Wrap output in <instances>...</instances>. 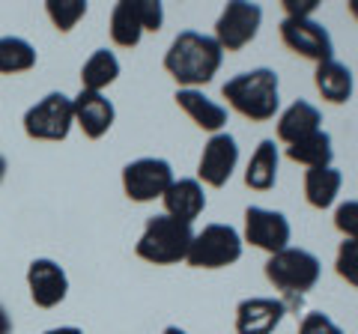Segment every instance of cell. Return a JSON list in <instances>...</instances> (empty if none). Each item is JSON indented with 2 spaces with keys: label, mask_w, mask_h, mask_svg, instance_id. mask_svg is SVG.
Segmentation results:
<instances>
[{
  "label": "cell",
  "mask_w": 358,
  "mask_h": 334,
  "mask_svg": "<svg viewBox=\"0 0 358 334\" xmlns=\"http://www.w3.org/2000/svg\"><path fill=\"white\" fill-rule=\"evenodd\" d=\"M224 51L215 36H203L197 30H182L164 54V69L179 84V90H197L218 75Z\"/></svg>",
  "instance_id": "1"
},
{
  "label": "cell",
  "mask_w": 358,
  "mask_h": 334,
  "mask_svg": "<svg viewBox=\"0 0 358 334\" xmlns=\"http://www.w3.org/2000/svg\"><path fill=\"white\" fill-rule=\"evenodd\" d=\"M221 96L227 99V105L242 114L251 122H266L278 114L281 108V84H278V72L260 66V69L242 72L236 78H230L221 87Z\"/></svg>",
  "instance_id": "2"
},
{
  "label": "cell",
  "mask_w": 358,
  "mask_h": 334,
  "mask_svg": "<svg viewBox=\"0 0 358 334\" xmlns=\"http://www.w3.org/2000/svg\"><path fill=\"white\" fill-rule=\"evenodd\" d=\"M194 230L188 221H179L171 215H152L147 227H143L138 245H134V254L152 266H173L188 257Z\"/></svg>",
  "instance_id": "3"
},
{
  "label": "cell",
  "mask_w": 358,
  "mask_h": 334,
  "mask_svg": "<svg viewBox=\"0 0 358 334\" xmlns=\"http://www.w3.org/2000/svg\"><path fill=\"white\" fill-rule=\"evenodd\" d=\"M320 272H322L320 260L305 248H284V251L272 254L266 263V277L275 284V289L284 293L287 307H289V302H299L301 296H308L310 289L317 286Z\"/></svg>",
  "instance_id": "4"
},
{
  "label": "cell",
  "mask_w": 358,
  "mask_h": 334,
  "mask_svg": "<svg viewBox=\"0 0 358 334\" xmlns=\"http://www.w3.org/2000/svg\"><path fill=\"white\" fill-rule=\"evenodd\" d=\"M242 236L230 224H206L194 233L192 248H188L185 263L194 269H227L242 257Z\"/></svg>",
  "instance_id": "5"
},
{
  "label": "cell",
  "mask_w": 358,
  "mask_h": 334,
  "mask_svg": "<svg viewBox=\"0 0 358 334\" xmlns=\"http://www.w3.org/2000/svg\"><path fill=\"white\" fill-rule=\"evenodd\" d=\"M75 126L72 99L63 93L42 96L24 114V131L33 140H66Z\"/></svg>",
  "instance_id": "6"
},
{
  "label": "cell",
  "mask_w": 358,
  "mask_h": 334,
  "mask_svg": "<svg viewBox=\"0 0 358 334\" xmlns=\"http://www.w3.org/2000/svg\"><path fill=\"white\" fill-rule=\"evenodd\" d=\"M263 24V9L248 0H233L224 6V13L218 15L215 24V42L221 51H242L245 45H251L260 33Z\"/></svg>",
  "instance_id": "7"
},
{
  "label": "cell",
  "mask_w": 358,
  "mask_h": 334,
  "mask_svg": "<svg viewBox=\"0 0 358 334\" xmlns=\"http://www.w3.org/2000/svg\"><path fill=\"white\" fill-rule=\"evenodd\" d=\"M173 185V167L164 159H138L122 167V191L134 203H150Z\"/></svg>",
  "instance_id": "8"
},
{
  "label": "cell",
  "mask_w": 358,
  "mask_h": 334,
  "mask_svg": "<svg viewBox=\"0 0 358 334\" xmlns=\"http://www.w3.org/2000/svg\"><path fill=\"white\" fill-rule=\"evenodd\" d=\"M281 39L289 51L301 54L305 60H313L317 66L334 60L331 33L313 18H284L281 21Z\"/></svg>",
  "instance_id": "9"
},
{
  "label": "cell",
  "mask_w": 358,
  "mask_h": 334,
  "mask_svg": "<svg viewBox=\"0 0 358 334\" xmlns=\"http://www.w3.org/2000/svg\"><path fill=\"white\" fill-rule=\"evenodd\" d=\"M289 221L284 212H275V209H263V206H248L245 209V236L242 242H251L254 248L266 251L268 257L278 251L289 248Z\"/></svg>",
  "instance_id": "10"
},
{
  "label": "cell",
  "mask_w": 358,
  "mask_h": 334,
  "mask_svg": "<svg viewBox=\"0 0 358 334\" xmlns=\"http://www.w3.org/2000/svg\"><path fill=\"white\" fill-rule=\"evenodd\" d=\"M239 164V143L227 131H218L206 140L203 152H200V164H197V176L200 182H206L209 188H224L230 182L233 170Z\"/></svg>",
  "instance_id": "11"
},
{
  "label": "cell",
  "mask_w": 358,
  "mask_h": 334,
  "mask_svg": "<svg viewBox=\"0 0 358 334\" xmlns=\"http://www.w3.org/2000/svg\"><path fill=\"white\" fill-rule=\"evenodd\" d=\"M27 286H30V298L39 307H57L66 296H69V277L54 260L39 257L30 263L27 269Z\"/></svg>",
  "instance_id": "12"
},
{
  "label": "cell",
  "mask_w": 358,
  "mask_h": 334,
  "mask_svg": "<svg viewBox=\"0 0 358 334\" xmlns=\"http://www.w3.org/2000/svg\"><path fill=\"white\" fill-rule=\"evenodd\" d=\"M287 314L284 298L251 296L236 307V334H272Z\"/></svg>",
  "instance_id": "13"
},
{
  "label": "cell",
  "mask_w": 358,
  "mask_h": 334,
  "mask_svg": "<svg viewBox=\"0 0 358 334\" xmlns=\"http://www.w3.org/2000/svg\"><path fill=\"white\" fill-rule=\"evenodd\" d=\"M72 110H75V122L81 126V131L90 140H99L102 135H108V129L117 119V110L110 105V99H105L102 93H90V90H81L72 99Z\"/></svg>",
  "instance_id": "14"
},
{
  "label": "cell",
  "mask_w": 358,
  "mask_h": 334,
  "mask_svg": "<svg viewBox=\"0 0 358 334\" xmlns=\"http://www.w3.org/2000/svg\"><path fill=\"white\" fill-rule=\"evenodd\" d=\"M164 215L188 221L192 224L194 218L203 215L206 209V194H203V182L200 180H173V185L164 191Z\"/></svg>",
  "instance_id": "15"
},
{
  "label": "cell",
  "mask_w": 358,
  "mask_h": 334,
  "mask_svg": "<svg viewBox=\"0 0 358 334\" xmlns=\"http://www.w3.org/2000/svg\"><path fill=\"white\" fill-rule=\"evenodd\" d=\"M176 105L192 117L194 126H200L203 131H212L218 135L227 126V108L218 105L215 99H209L203 90H176Z\"/></svg>",
  "instance_id": "16"
},
{
  "label": "cell",
  "mask_w": 358,
  "mask_h": 334,
  "mask_svg": "<svg viewBox=\"0 0 358 334\" xmlns=\"http://www.w3.org/2000/svg\"><path fill=\"white\" fill-rule=\"evenodd\" d=\"M320 122H322L320 108L305 102V99H296V102L278 117V140L289 147V143H296L301 138L313 135V131H320Z\"/></svg>",
  "instance_id": "17"
},
{
  "label": "cell",
  "mask_w": 358,
  "mask_h": 334,
  "mask_svg": "<svg viewBox=\"0 0 358 334\" xmlns=\"http://www.w3.org/2000/svg\"><path fill=\"white\" fill-rule=\"evenodd\" d=\"M313 84H317L320 96L326 99V102H331V105H346L352 99V90H355L350 66H343L338 60L320 63L317 75H313Z\"/></svg>",
  "instance_id": "18"
},
{
  "label": "cell",
  "mask_w": 358,
  "mask_h": 334,
  "mask_svg": "<svg viewBox=\"0 0 358 334\" xmlns=\"http://www.w3.org/2000/svg\"><path fill=\"white\" fill-rule=\"evenodd\" d=\"M278 164H281V152H278L275 140L266 138L260 140V147L254 150L248 170H245V185L254 188V191H268L278 182Z\"/></svg>",
  "instance_id": "19"
},
{
  "label": "cell",
  "mask_w": 358,
  "mask_h": 334,
  "mask_svg": "<svg viewBox=\"0 0 358 334\" xmlns=\"http://www.w3.org/2000/svg\"><path fill=\"white\" fill-rule=\"evenodd\" d=\"M343 176L338 167H308L305 173V197L313 209H329L341 194Z\"/></svg>",
  "instance_id": "20"
},
{
  "label": "cell",
  "mask_w": 358,
  "mask_h": 334,
  "mask_svg": "<svg viewBox=\"0 0 358 334\" xmlns=\"http://www.w3.org/2000/svg\"><path fill=\"white\" fill-rule=\"evenodd\" d=\"M117 78H120V60L114 57V51L99 48L90 54V60L81 66V90L102 93Z\"/></svg>",
  "instance_id": "21"
},
{
  "label": "cell",
  "mask_w": 358,
  "mask_h": 334,
  "mask_svg": "<svg viewBox=\"0 0 358 334\" xmlns=\"http://www.w3.org/2000/svg\"><path fill=\"white\" fill-rule=\"evenodd\" d=\"M143 36V24H141V9L138 0H120L110 13V39L120 48H134Z\"/></svg>",
  "instance_id": "22"
},
{
  "label": "cell",
  "mask_w": 358,
  "mask_h": 334,
  "mask_svg": "<svg viewBox=\"0 0 358 334\" xmlns=\"http://www.w3.org/2000/svg\"><path fill=\"white\" fill-rule=\"evenodd\" d=\"M287 159L305 164V167H329L331 159H334L331 135L320 129V131H313V135H308V138L289 143V147H287Z\"/></svg>",
  "instance_id": "23"
},
{
  "label": "cell",
  "mask_w": 358,
  "mask_h": 334,
  "mask_svg": "<svg viewBox=\"0 0 358 334\" xmlns=\"http://www.w3.org/2000/svg\"><path fill=\"white\" fill-rule=\"evenodd\" d=\"M36 66V48L21 36L0 39V75H18Z\"/></svg>",
  "instance_id": "24"
},
{
  "label": "cell",
  "mask_w": 358,
  "mask_h": 334,
  "mask_svg": "<svg viewBox=\"0 0 358 334\" xmlns=\"http://www.w3.org/2000/svg\"><path fill=\"white\" fill-rule=\"evenodd\" d=\"M45 13H48L51 24L60 33H69L78 21L87 15V3L84 0H48V3H45Z\"/></svg>",
  "instance_id": "25"
},
{
  "label": "cell",
  "mask_w": 358,
  "mask_h": 334,
  "mask_svg": "<svg viewBox=\"0 0 358 334\" xmlns=\"http://www.w3.org/2000/svg\"><path fill=\"white\" fill-rule=\"evenodd\" d=\"M334 269L343 277L346 284H352L358 289V239H346L338 248V260H334Z\"/></svg>",
  "instance_id": "26"
},
{
  "label": "cell",
  "mask_w": 358,
  "mask_h": 334,
  "mask_svg": "<svg viewBox=\"0 0 358 334\" xmlns=\"http://www.w3.org/2000/svg\"><path fill=\"white\" fill-rule=\"evenodd\" d=\"M334 227L346 239H358V200H346V203L334 209Z\"/></svg>",
  "instance_id": "27"
},
{
  "label": "cell",
  "mask_w": 358,
  "mask_h": 334,
  "mask_svg": "<svg viewBox=\"0 0 358 334\" xmlns=\"http://www.w3.org/2000/svg\"><path fill=\"white\" fill-rule=\"evenodd\" d=\"M299 334H343V328L331 317L320 314V310H310V314H305V319H301Z\"/></svg>",
  "instance_id": "28"
},
{
  "label": "cell",
  "mask_w": 358,
  "mask_h": 334,
  "mask_svg": "<svg viewBox=\"0 0 358 334\" xmlns=\"http://www.w3.org/2000/svg\"><path fill=\"white\" fill-rule=\"evenodd\" d=\"M138 9H141V24L143 30L150 33H159L164 24V6L159 0H138Z\"/></svg>",
  "instance_id": "29"
},
{
  "label": "cell",
  "mask_w": 358,
  "mask_h": 334,
  "mask_svg": "<svg viewBox=\"0 0 358 334\" xmlns=\"http://www.w3.org/2000/svg\"><path fill=\"white\" fill-rule=\"evenodd\" d=\"M320 0H284V13L287 18H310L317 13Z\"/></svg>",
  "instance_id": "30"
},
{
  "label": "cell",
  "mask_w": 358,
  "mask_h": 334,
  "mask_svg": "<svg viewBox=\"0 0 358 334\" xmlns=\"http://www.w3.org/2000/svg\"><path fill=\"white\" fill-rule=\"evenodd\" d=\"M0 334H13V319H9L3 305H0Z\"/></svg>",
  "instance_id": "31"
},
{
  "label": "cell",
  "mask_w": 358,
  "mask_h": 334,
  "mask_svg": "<svg viewBox=\"0 0 358 334\" xmlns=\"http://www.w3.org/2000/svg\"><path fill=\"white\" fill-rule=\"evenodd\" d=\"M45 334H84V331L75 328V326H60V328H48Z\"/></svg>",
  "instance_id": "32"
},
{
  "label": "cell",
  "mask_w": 358,
  "mask_h": 334,
  "mask_svg": "<svg viewBox=\"0 0 358 334\" xmlns=\"http://www.w3.org/2000/svg\"><path fill=\"white\" fill-rule=\"evenodd\" d=\"M346 6H350V15L358 21V0H350V3H346Z\"/></svg>",
  "instance_id": "33"
},
{
  "label": "cell",
  "mask_w": 358,
  "mask_h": 334,
  "mask_svg": "<svg viewBox=\"0 0 358 334\" xmlns=\"http://www.w3.org/2000/svg\"><path fill=\"white\" fill-rule=\"evenodd\" d=\"M164 334H185V328H179V326H167Z\"/></svg>",
  "instance_id": "34"
},
{
  "label": "cell",
  "mask_w": 358,
  "mask_h": 334,
  "mask_svg": "<svg viewBox=\"0 0 358 334\" xmlns=\"http://www.w3.org/2000/svg\"><path fill=\"white\" fill-rule=\"evenodd\" d=\"M3 176H6V159L0 155V182H3Z\"/></svg>",
  "instance_id": "35"
}]
</instances>
